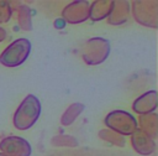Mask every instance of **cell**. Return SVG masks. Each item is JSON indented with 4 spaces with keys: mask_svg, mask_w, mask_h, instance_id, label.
<instances>
[{
    "mask_svg": "<svg viewBox=\"0 0 158 156\" xmlns=\"http://www.w3.org/2000/svg\"><path fill=\"white\" fill-rule=\"evenodd\" d=\"M12 10H11V4L9 1L0 0V24L7 22L11 17Z\"/></svg>",
    "mask_w": 158,
    "mask_h": 156,
    "instance_id": "cell-10",
    "label": "cell"
},
{
    "mask_svg": "<svg viewBox=\"0 0 158 156\" xmlns=\"http://www.w3.org/2000/svg\"><path fill=\"white\" fill-rule=\"evenodd\" d=\"M31 42L27 38H17L11 42L0 54V63L5 67H17L30 56Z\"/></svg>",
    "mask_w": 158,
    "mask_h": 156,
    "instance_id": "cell-2",
    "label": "cell"
},
{
    "mask_svg": "<svg viewBox=\"0 0 158 156\" xmlns=\"http://www.w3.org/2000/svg\"><path fill=\"white\" fill-rule=\"evenodd\" d=\"M89 10L90 5L86 1H75L65 6L63 10V17L72 24L81 22L89 17Z\"/></svg>",
    "mask_w": 158,
    "mask_h": 156,
    "instance_id": "cell-6",
    "label": "cell"
},
{
    "mask_svg": "<svg viewBox=\"0 0 158 156\" xmlns=\"http://www.w3.org/2000/svg\"><path fill=\"white\" fill-rule=\"evenodd\" d=\"M131 142L133 149L141 155H151L156 150V142L141 129H136L131 134Z\"/></svg>",
    "mask_w": 158,
    "mask_h": 156,
    "instance_id": "cell-7",
    "label": "cell"
},
{
    "mask_svg": "<svg viewBox=\"0 0 158 156\" xmlns=\"http://www.w3.org/2000/svg\"><path fill=\"white\" fill-rule=\"evenodd\" d=\"M40 114V99L33 94H28L25 97V99L21 102V104L14 114V125L19 130H27L37 121Z\"/></svg>",
    "mask_w": 158,
    "mask_h": 156,
    "instance_id": "cell-1",
    "label": "cell"
},
{
    "mask_svg": "<svg viewBox=\"0 0 158 156\" xmlns=\"http://www.w3.org/2000/svg\"><path fill=\"white\" fill-rule=\"evenodd\" d=\"M0 156H9V155H6V154H4V152H0Z\"/></svg>",
    "mask_w": 158,
    "mask_h": 156,
    "instance_id": "cell-12",
    "label": "cell"
},
{
    "mask_svg": "<svg viewBox=\"0 0 158 156\" xmlns=\"http://www.w3.org/2000/svg\"><path fill=\"white\" fill-rule=\"evenodd\" d=\"M132 108L136 113H138L141 115L151 114L157 108V92L149 90V92L143 93L141 97H138L133 102Z\"/></svg>",
    "mask_w": 158,
    "mask_h": 156,
    "instance_id": "cell-8",
    "label": "cell"
},
{
    "mask_svg": "<svg viewBox=\"0 0 158 156\" xmlns=\"http://www.w3.org/2000/svg\"><path fill=\"white\" fill-rule=\"evenodd\" d=\"M112 7H114V1H94L90 5L89 17H91L94 21L102 20L104 17L110 15Z\"/></svg>",
    "mask_w": 158,
    "mask_h": 156,
    "instance_id": "cell-9",
    "label": "cell"
},
{
    "mask_svg": "<svg viewBox=\"0 0 158 156\" xmlns=\"http://www.w3.org/2000/svg\"><path fill=\"white\" fill-rule=\"evenodd\" d=\"M1 152L9 156H30L32 154V147L30 142L20 136H6L0 141Z\"/></svg>",
    "mask_w": 158,
    "mask_h": 156,
    "instance_id": "cell-5",
    "label": "cell"
},
{
    "mask_svg": "<svg viewBox=\"0 0 158 156\" xmlns=\"http://www.w3.org/2000/svg\"><path fill=\"white\" fill-rule=\"evenodd\" d=\"M5 38H6V31L2 27H0V42L4 41Z\"/></svg>",
    "mask_w": 158,
    "mask_h": 156,
    "instance_id": "cell-11",
    "label": "cell"
},
{
    "mask_svg": "<svg viewBox=\"0 0 158 156\" xmlns=\"http://www.w3.org/2000/svg\"><path fill=\"white\" fill-rule=\"evenodd\" d=\"M104 123L109 129L121 135H131L138 128L136 118L125 110H114L109 113Z\"/></svg>",
    "mask_w": 158,
    "mask_h": 156,
    "instance_id": "cell-3",
    "label": "cell"
},
{
    "mask_svg": "<svg viewBox=\"0 0 158 156\" xmlns=\"http://www.w3.org/2000/svg\"><path fill=\"white\" fill-rule=\"evenodd\" d=\"M110 53V43L107 40L95 37L89 40L83 50V58L88 64H99L106 59Z\"/></svg>",
    "mask_w": 158,
    "mask_h": 156,
    "instance_id": "cell-4",
    "label": "cell"
}]
</instances>
